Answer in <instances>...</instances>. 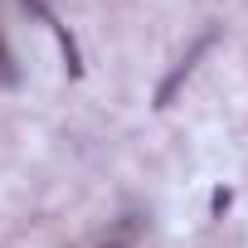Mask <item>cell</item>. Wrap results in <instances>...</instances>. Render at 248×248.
Segmentation results:
<instances>
[{
  "label": "cell",
  "mask_w": 248,
  "mask_h": 248,
  "mask_svg": "<svg viewBox=\"0 0 248 248\" xmlns=\"http://www.w3.org/2000/svg\"><path fill=\"white\" fill-rule=\"evenodd\" d=\"M0 63H5V44H0Z\"/></svg>",
  "instance_id": "cell-1"
}]
</instances>
